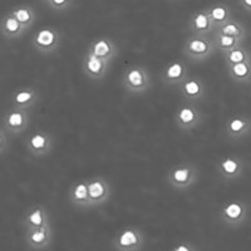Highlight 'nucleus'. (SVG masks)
Listing matches in <instances>:
<instances>
[{
    "label": "nucleus",
    "mask_w": 251,
    "mask_h": 251,
    "mask_svg": "<svg viewBox=\"0 0 251 251\" xmlns=\"http://www.w3.org/2000/svg\"><path fill=\"white\" fill-rule=\"evenodd\" d=\"M46 3L57 12H63V10H67V9L71 8L73 0H48Z\"/></svg>",
    "instance_id": "nucleus-29"
},
{
    "label": "nucleus",
    "mask_w": 251,
    "mask_h": 251,
    "mask_svg": "<svg viewBox=\"0 0 251 251\" xmlns=\"http://www.w3.org/2000/svg\"><path fill=\"white\" fill-rule=\"evenodd\" d=\"M1 128L13 134H19L25 131L29 125V109L12 107L5 113L1 122Z\"/></svg>",
    "instance_id": "nucleus-5"
},
{
    "label": "nucleus",
    "mask_w": 251,
    "mask_h": 251,
    "mask_svg": "<svg viewBox=\"0 0 251 251\" xmlns=\"http://www.w3.org/2000/svg\"><path fill=\"white\" fill-rule=\"evenodd\" d=\"M12 13L26 30L35 23V13L29 5H18L17 8L13 9Z\"/></svg>",
    "instance_id": "nucleus-22"
},
{
    "label": "nucleus",
    "mask_w": 251,
    "mask_h": 251,
    "mask_svg": "<svg viewBox=\"0 0 251 251\" xmlns=\"http://www.w3.org/2000/svg\"><path fill=\"white\" fill-rule=\"evenodd\" d=\"M87 185H88L92 207L93 206H100L108 200L109 195H111V188H109L108 182L104 178H96V180L87 182Z\"/></svg>",
    "instance_id": "nucleus-12"
},
{
    "label": "nucleus",
    "mask_w": 251,
    "mask_h": 251,
    "mask_svg": "<svg viewBox=\"0 0 251 251\" xmlns=\"http://www.w3.org/2000/svg\"><path fill=\"white\" fill-rule=\"evenodd\" d=\"M241 4H243V6L245 9L251 10V0H241Z\"/></svg>",
    "instance_id": "nucleus-30"
},
{
    "label": "nucleus",
    "mask_w": 251,
    "mask_h": 251,
    "mask_svg": "<svg viewBox=\"0 0 251 251\" xmlns=\"http://www.w3.org/2000/svg\"><path fill=\"white\" fill-rule=\"evenodd\" d=\"M142 245V235L137 228H127L114 241L118 250H136Z\"/></svg>",
    "instance_id": "nucleus-15"
},
{
    "label": "nucleus",
    "mask_w": 251,
    "mask_h": 251,
    "mask_svg": "<svg viewBox=\"0 0 251 251\" xmlns=\"http://www.w3.org/2000/svg\"><path fill=\"white\" fill-rule=\"evenodd\" d=\"M245 129H248V122L243 118H232L226 125V132L228 137H239L240 134L245 132Z\"/></svg>",
    "instance_id": "nucleus-26"
},
{
    "label": "nucleus",
    "mask_w": 251,
    "mask_h": 251,
    "mask_svg": "<svg viewBox=\"0 0 251 251\" xmlns=\"http://www.w3.org/2000/svg\"><path fill=\"white\" fill-rule=\"evenodd\" d=\"M207 12L210 14V18H211L215 28H219L223 24H225L226 22H228L230 15H231L230 8L226 4H217V5H214L212 8L208 9Z\"/></svg>",
    "instance_id": "nucleus-21"
},
{
    "label": "nucleus",
    "mask_w": 251,
    "mask_h": 251,
    "mask_svg": "<svg viewBox=\"0 0 251 251\" xmlns=\"http://www.w3.org/2000/svg\"><path fill=\"white\" fill-rule=\"evenodd\" d=\"M190 28H191L192 34L208 35L215 28V25L207 10H200V12H196L192 15Z\"/></svg>",
    "instance_id": "nucleus-16"
},
{
    "label": "nucleus",
    "mask_w": 251,
    "mask_h": 251,
    "mask_svg": "<svg viewBox=\"0 0 251 251\" xmlns=\"http://www.w3.org/2000/svg\"><path fill=\"white\" fill-rule=\"evenodd\" d=\"M190 75L186 64L180 60L172 62L165 67L162 72V82L170 86L181 84Z\"/></svg>",
    "instance_id": "nucleus-11"
},
{
    "label": "nucleus",
    "mask_w": 251,
    "mask_h": 251,
    "mask_svg": "<svg viewBox=\"0 0 251 251\" xmlns=\"http://www.w3.org/2000/svg\"><path fill=\"white\" fill-rule=\"evenodd\" d=\"M123 86L131 93L140 94L149 91L151 87V77L149 72L142 67H132L127 69L123 75Z\"/></svg>",
    "instance_id": "nucleus-2"
},
{
    "label": "nucleus",
    "mask_w": 251,
    "mask_h": 251,
    "mask_svg": "<svg viewBox=\"0 0 251 251\" xmlns=\"http://www.w3.org/2000/svg\"><path fill=\"white\" fill-rule=\"evenodd\" d=\"M239 39L240 38L232 37V35L221 34V33L217 31L214 37V43L217 49H220V50H223L224 53H225V51L230 50V49L239 46Z\"/></svg>",
    "instance_id": "nucleus-24"
},
{
    "label": "nucleus",
    "mask_w": 251,
    "mask_h": 251,
    "mask_svg": "<svg viewBox=\"0 0 251 251\" xmlns=\"http://www.w3.org/2000/svg\"><path fill=\"white\" fill-rule=\"evenodd\" d=\"M44 1H48V0H44Z\"/></svg>",
    "instance_id": "nucleus-32"
},
{
    "label": "nucleus",
    "mask_w": 251,
    "mask_h": 251,
    "mask_svg": "<svg viewBox=\"0 0 251 251\" xmlns=\"http://www.w3.org/2000/svg\"><path fill=\"white\" fill-rule=\"evenodd\" d=\"M230 69V75L234 78L235 80H244L248 79L249 75H250V64L246 62L236 63V64H232V66L228 67Z\"/></svg>",
    "instance_id": "nucleus-25"
},
{
    "label": "nucleus",
    "mask_w": 251,
    "mask_h": 251,
    "mask_svg": "<svg viewBox=\"0 0 251 251\" xmlns=\"http://www.w3.org/2000/svg\"><path fill=\"white\" fill-rule=\"evenodd\" d=\"M202 121V113L195 103L185 102L182 106L178 107L175 112V122L176 126L182 131H192L201 125Z\"/></svg>",
    "instance_id": "nucleus-3"
},
{
    "label": "nucleus",
    "mask_w": 251,
    "mask_h": 251,
    "mask_svg": "<svg viewBox=\"0 0 251 251\" xmlns=\"http://www.w3.org/2000/svg\"><path fill=\"white\" fill-rule=\"evenodd\" d=\"M33 46L43 54H50L60 47V34L54 28H43L38 30L33 37Z\"/></svg>",
    "instance_id": "nucleus-4"
},
{
    "label": "nucleus",
    "mask_w": 251,
    "mask_h": 251,
    "mask_svg": "<svg viewBox=\"0 0 251 251\" xmlns=\"http://www.w3.org/2000/svg\"><path fill=\"white\" fill-rule=\"evenodd\" d=\"M91 50L94 54H97L98 57L104 58V59L112 60L117 53L116 46L112 43L108 38H100L96 42H93L91 47Z\"/></svg>",
    "instance_id": "nucleus-19"
},
{
    "label": "nucleus",
    "mask_w": 251,
    "mask_h": 251,
    "mask_svg": "<svg viewBox=\"0 0 251 251\" xmlns=\"http://www.w3.org/2000/svg\"><path fill=\"white\" fill-rule=\"evenodd\" d=\"M39 93L34 88H24L15 91L12 96V107L30 109L37 104Z\"/></svg>",
    "instance_id": "nucleus-14"
},
{
    "label": "nucleus",
    "mask_w": 251,
    "mask_h": 251,
    "mask_svg": "<svg viewBox=\"0 0 251 251\" xmlns=\"http://www.w3.org/2000/svg\"><path fill=\"white\" fill-rule=\"evenodd\" d=\"M26 149L35 157L46 156L51 149V137L47 132H35L26 141Z\"/></svg>",
    "instance_id": "nucleus-10"
},
{
    "label": "nucleus",
    "mask_w": 251,
    "mask_h": 251,
    "mask_svg": "<svg viewBox=\"0 0 251 251\" xmlns=\"http://www.w3.org/2000/svg\"><path fill=\"white\" fill-rule=\"evenodd\" d=\"M181 86V96L185 100V102L196 103L202 100L206 94V87L203 82L199 78L188 75L185 80L180 84Z\"/></svg>",
    "instance_id": "nucleus-8"
},
{
    "label": "nucleus",
    "mask_w": 251,
    "mask_h": 251,
    "mask_svg": "<svg viewBox=\"0 0 251 251\" xmlns=\"http://www.w3.org/2000/svg\"><path fill=\"white\" fill-rule=\"evenodd\" d=\"M175 251H190V248L187 245H180L175 248Z\"/></svg>",
    "instance_id": "nucleus-31"
},
{
    "label": "nucleus",
    "mask_w": 251,
    "mask_h": 251,
    "mask_svg": "<svg viewBox=\"0 0 251 251\" xmlns=\"http://www.w3.org/2000/svg\"><path fill=\"white\" fill-rule=\"evenodd\" d=\"M0 31H1V35L6 39H17V38H20L25 33L26 29L22 25V23L15 18V15L10 12L6 13L1 18Z\"/></svg>",
    "instance_id": "nucleus-13"
},
{
    "label": "nucleus",
    "mask_w": 251,
    "mask_h": 251,
    "mask_svg": "<svg viewBox=\"0 0 251 251\" xmlns=\"http://www.w3.org/2000/svg\"><path fill=\"white\" fill-rule=\"evenodd\" d=\"M240 170H241V165L234 157H227L221 161L219 165L220 174L225 178H235L239 175Z\"/></svg>",
    "instance_id": "nucleus-23"
},
{
    "label": "nucleus",
    "mask_w": 251,
    "mask_h": 251,
    "mask_svg": "<svg viewBox=\"0 0 251 251\" xmlns=\"http://www.w3.org/2000/svg\"><path fill=\"white\" fill-rule=\"evenodd\" d=\"M243 205L239 202H230L224 206L223 211H221V217L225 223L227 224H236L244 217Z\"/></svg>",
    "instance_id": "nucleus-20"
},
{
    "label": "nucleus",
    "mask_w": 251,
    "mask_h": 251,
    "mask_svg": "<svg viewBox=\"0 0 251 251\" xmlns=\"http://www.w3.org/2000/svg\"><path fill=\"white\" fill-rule=\"evenodd\" d=\"M24 225L26 228L30 227H40V226L48 225L49 224V217L47 214L46 208L42 206H37L31 211L24 216Z\"/></svg>",
    "instance_id": "nucleus-18"
},
{
    "label": "nucleus",
    "mask_w": 251,
    "mask_h": 251,
    "mask_svg": "<svg viewBox=\"0 0 251 251\" xmlns=\"http://www.w3.org/2000/svg\"><path fill=\"white\" fill-rule=\"evenodd\" d=\"M69 199H71V202L78 207H92L87 182H79L73 186Z\"/></svg>",
    "instance_id": "nucleus-17"
},
{
    "label": "nucleus",
    "mask_w": 251,
    "mask_h": 251,
    "mask_svg": "<svg viewBox=\"0 0 251 251\" xmlns=\"http://www.w3.org/2000/svg\"><path fill=\"white\" fill-rule=\"evenodd\" d=\"M196 169L191 165H178L169 174V182L177 190H186L191 187L196 181Z\"/></svg>",
    "instance_id": "nucleus-6"
},
{
    "label": "nucleus",
    "mask_w": 251,
    "mask_h": 251,
    "mask_svg": "<svg viewBox=\"0 0 251 251\" xmlns=\"http://www.w3.org/2000/svg\"><path fill=\"white\" fill-rule=\"evenodd\" d=\"M225 59L226 64L230 67L232 66V64H236V63L246 62V60H248V54H246L243 49H240L239 47H235V48L225 51Z\"/></svg>",
    "instance_id": "nucleus-27"
},
{
    "label": "nucleus",
    "mask_w": 251,
    "mask_h": 251,
    "mask_svg": "<svg viewBox=\"0 0 251 251\" xmlns=\"http://www.w3.org/2000/svg\"><path fill=\"white\" fill-rule=\"evenodd\" d=\"M216 47L214 43V38L207 35L192 34L188 39H186L182 50L188 59L199 62L211 57Z\"/></svg>",
    "instance_id": "nucleus-1"
},
{
    "label": "nucleus",
    "mask_w": 251,
    "mask_h": 251,
    "mask_svg": "<svg viewBox=\"0 0 251 251\" xmlns=\"http://www.w3.org/2000/svg\"><path fill=\"white\" fill-rule=\"evenodd\" d=\"M51 240V230L50 226L44 225L40 227H30L26 228L25 241L28 246L31 249H46L48 248Z\"/></svg>",
    "instance_id": "nucleus-9"
},
{
    "label": "nucleus",
    "mask_w": 251,
    "mask_h": 251,
    "mask_svg": "<svg viewBox=\"0 0 251 251\" xmlns=\"http://www.w3.org/2000/svg\"><path fill=\"white\" fill-rule=\"evenodd\" d=\"M217 31L221 33V34L232 35V37H236V38L243 37V28L240 26L239 23L232 22V20H228V22H226L225 24L219 26V28H217Z\"/></svg>",
    "instance_id": "nucleus-28"
},
{
    "label": "nucleus",
    "mask_w": 251,
    "mask_h": 251,
    "mask_svg": "<svg viewBox=\"0 0 251 251\" xmlns=\"http://www.w3.org/2000/svg\"><path fill=\"white\" fill-rule=\"evenodd\" d=\"M109 63H111V60L98 57L89 49L87 55L83 59V72L91 79L100 80L107 75Z\"/></svg>",
    "instance_id": "nucleus-7"
}]
</instances>
